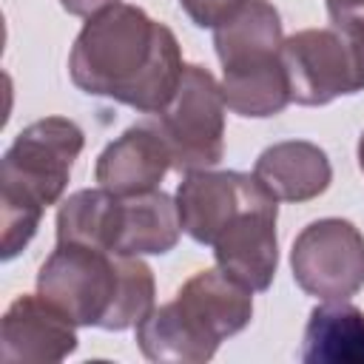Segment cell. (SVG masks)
<instances>
[{
	"label": "cell",
	"mask_w": 364,
	"mask_h": 364,
	"mask_svg": "<svg viewBox=\"0 0 364 364\" xmlns=\"http://www.w3.org/2000/svg\"><path fill=\"white\" fill-rule=\"evenodd\" d=\"M176 34L145 9L114 3L85 20L71 54V82L88 94L114 100L139 114H156L182 80Z\"/></svg>",
	"instance_id": "1"
},
{
	"label": "cell",
	"mask_w": 364,
	"mask_h": 364,
	"mask_svg": "<svg viewBox=\"0 0 364 364\" xmlns=\"http://www.w3.org/2000/svg\"><path fill=\"white\" fill-rule=\"evenodd\" d=\"M225 108L222 82H216V77L196 63L185 65L168 105L156 114H148L171 151V168L191 173L222 162Z\"/></svg>",
	"instance_id": "6"
},
{
	"label": "cell",
	"mask_w": 364,
	"mask_h": 364,
	"mask_svg": "<svg viewBox=\"0 0 364 364\" xmlns=\"http://www.w3.org/2000/svg\"><path fill=\"white\" fill-rule=\"evenodd\" d=\"M253 176L279 202H310L330 188L333 168L316 142L284 139L259 154Z\"/></svg>",
	"instance_id": "12"
},
{
	"label": "cell",
	"mask_w": 364,
	"mask_h": 364,
	"mask_svg": "<svg viewBox=\"0 0 364 364\" xmlns=\"http://www.w3.org/2000/svg\"><path fill=\"white\" fill-rule=\"evenodd\" d=\"M304 364H364V310L344 301H324L310 310L304 341Z\"/></svg>",
	"instance_id": "15"
},
{
	"label": "cell",
	"mask_w": 364,
	"mask_h": 364,
	"mask_svg": "<svg viewBox=\"0 0 364 364\" xmlns=\"http://www.w3.org/2000/svg\"><path fill=\"white\" fill-rule=\"evenodd\" d=\"M245 0H179L182 11L191 17L199 28H216L222 20H228Z\"/></svg>",
	"instance_id": "18"
},
{
	"label": "cell",
	"mask_w": 364,
	"mask_h": 364,
	"mask_svg": "<svg viewBox=\"0 0 364 364\" xmlns=\"http://www.w3.org/2000/svg\"><path fill=\"white\" fill-rule=\"evenodd\" d=\"M37 293L77 327L128 330L154 310V273L139 256L57 242L37 270Z\"/></svg>",
	"instance_id": "2"
},
{
	"label": "cell",
	"mask_w": 364,
	"mask_h": 364,
	"mask_svg": "<svg viewBox=\"0 0 364 364\" xmlns=\"http://www.w3.org/2000/svg\"><path fill=\"white\" fill-rule=\"evenodd\" d=\"M222 94H225V105L239 117L264 119V117L282 114L293 102L282 54L279 60L264 63V65L225 71Z\"/></svg>",
	"instance_id": "17"
},
{
	"label": "cell",
	"mask_w": 364,
	"mask_h": 364,
	"mask_svg": "<svg viewBox=\"0 0 364 364\" xmlns=\"http://www.w3.org/2000/svg\"><path fill=\"white\" fill-rule=\"evenodd\" d=\"M77 324L51 301L37 296H17L0 321L3 361H63L77 350Z\"/></svg>",
	"instance_id": "10"
},
{
	"label": "cell",
	"mask_w": 364,
	"mask_h": 364,
	"mask_svg": "<svg viewBox=\"0 0 364 364\" xmlns=\"http://www.w3.org/2000/svg\"><path fill=\"white\" fill-rule=\"evenodd\" d=\"M358 165H361V171H364V134H361V139H358Z\"/></svg>",
	"instance_id": "21"
},
{
	"label": "cell",
	"mask_w": 364,
	"mask_h": 364,
	"mask_svg": "<svg viewBox=\"0 0 364 364\" xmlns=\"http://www.w3.org/2000/svg\"><path fill=\"white\" fill-rule=\"evenodd\" d=\"M182 233L176 199L162 191L122 196V219L114 253L119 256H162L176 247Z\"/></svg>",
	"instance_id": "14"
},
{
	"label": "cell",
	"mask_w": 364,
	"mask_h": 364,
	"mask_svg": "<svg viewBox=\"0 0 364 364\" xmlns=\"http://www.w3.org/2000/svg\"><path fill=\"white\" fill-rule=\"evenodd\" d=\"M114 3H119V0H60V6L68 11V14H74V17H94V14H100V11H105L108 6H114Z\"/></svg>",
	"instance_id": "20"
},
{
	"label": "cell",
	"mask_w": 364,
	"mask_h": 364,
	"mask_svg": "<svg viewBox=\"0 0 364 364\" xmlns=\"http://www.w3.org/2000/svg\"><path fill=\"white\" fill-rule=\"evenodd\" d=\"M276 202L279 199L264 188L225 225V230L210 245L216 267L245 284L250 293H264L273 284L279 267Z\"/></svg>",
	"instance_id": "8"
},
{
	"label": "cell",
	"mask_w": 364,
	"mask_h": 364,
	"mask_svg": "<svg viewBox=\"0 0 364 364\" xmlns=\"http://www.w3.org/2000/svg\"><path fill=\"white\" fill-rule=\"evenodd\" d=\"M264 185L242 171H191L176 188V208L182 230L196 245H213L225 225L259 193Z\"/></svg>",
	"instance_id": "9"
},
{
	"label": "cell",
	"mask_w": 364,
	"mask_h": 364,
	"mask_svg": "<svg viewBox=\"0 0 364 364\" xmlns=\"http://www.w3.org/2000/svg\"><path fill=\"white\" fill-rule=\"evenodd\" d=\"M85 145L82 128L68 117L26 125L0 162V256L14 259L37 233L43 210L54 205Z\"/></svg>",
	"instance_id": "3"
},
{
	"label": "cell",
	"mask_w": 364,
	"mask_h": 364,
	"mask_svg": "<svg viewBox=\"0 0 364 364\" xmlns=\"http://www.w3.org/2000/svg\"><path fill=\"white\" fill-rule=\"evenodd\" d=\"M168 171H171V151L156 122L148 117L125 128L114 142L105 145V151L97 156L94 176L100 188L117 196H136L156 191V185L165 179Z\"/></svg>",
	"instance_id": "11"
},
{
	"label": "cell",
	"mask_w": 364,
	"mask_h": 364,
	"mask_svg": "<svg viewBox=\"0 0 364 364\" xmlns=\"http://www.w3.org/2000/svg\"><path fill=\"white\" fill-rule=\"evenodd\" d=\"M293 282L321 301L353 299L364 287V233L338 216L310 222L290 250Z\"/></svg>",
	"instance_id": "7"
},
{
	"label": "cell",
	"mask_w": 364,
	"mask_h": 364,
	"mask_svg": "<svg viewBox=\"0 0 364 364\" xmlns=\"http://www.w3.org/2000/svg\"><path fill=\"white\" fill-rule=\"evenodd\" d=\"M282 17L267 0H245L213 28V48L222 71L270 63L282 54Z\"/></svg>",
	"instance_id": "13"
},
{
	"label": "cell",
	"mask_w": 364,
	"mask_h": 364,
	"mask_svg": "<svg viewBox=\"0 0 364 364\" xmlns=\"http://www.w3.org/2000/svg\"><path fill=\"white\" fill-rule=\"evenodd\" d=\"M253 318V296L225 270L210 267L193 273L168 304L136 324V344L148 361L205 364L219 344L242 333Z\"/></svg>",
	"instance_id": "4"
},
{
	"label": "cell",
	"mask_w": 364,
	"mask_h": 364,
	"mask_svg": "<svg viewBox=\"0 0 364 364\" xmlns=\"http://www.w3.org/2000/svg\"><path fill=\"white\" fill-rule=\"evenodd\" d=\"M330 23H361L364 26V0H324Z\"/></svg>",
	"instance_id": "19"
},
{
	"label": "cell",
	"mask_w": 364,
	"mask_h": 364,
	"mask_svg": "<svg viewBox=\"0 0 364 364\" xmlns=\"http://www.w3.org/2000/svg\"><path fill=\"white\" fill-rule=\"evenodd\" d=\"M282 63L290 100L299 105H327L364 91V26L330 23L304 28L282 43Z\"/></svg>",
	"instance_id": "5"
},
{
	"label": "cell",
	"mask_w": 364,
	"mask_h": 364,
	"mask_svg": "<svg viewBox=\"0 0 364 364\" xmlns=\"http://www.w3.org/2000/svg\"><path fill=\"white\" fill-rule=\"evenodd\" d=\"M119 219L122 196L105 188H82L71 193L57 210V242H74L114 253Z\"/></svg>",
	"instance_id": "16"
}]
</instances>
